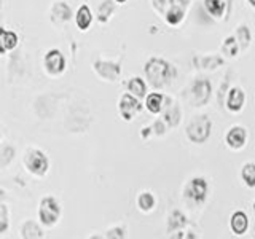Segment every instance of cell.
Masks as SVG:
<instances>
[{
  "instance_id": "obj_20",
  "label": "cell",
  "mask_w": 255,
  "mask_h": 239,
  "mask_svg": "<svg viewBox=\"0 0 255 239\" xmlns=\"http://www.w3.org/2000/svg\"><path fill=\"white\" fill-rule=\"evenodd\" d=\"M204 8L215 19H220L227 10L230 11L227 0H204Z\"/></svg>"
},
{
  "instance_id": "obj_3",
  "label": "cell",
  "mask_w": 255,
  "mask_h": 239,
  "mask_svg": "<svg viewBox=\"0 0 255 239\" xmlns=\"http://www.w3.org/2000/svg\"><path fill=\"white\" fill-rule=\"evenodd\" d=\"M211 131H212L211 118L207 115H196L187 124L185 134H187V139L191 143H198V145H201V143H204L207 139H209Z\"/></svg>"
},
{
  "instance_id": "obj_22",
  "label": "cell",
  "mask_w": 255,
  "mask_h": 239,
  "mask_svg": "<svg viewBox=\"0 0 255 239\" xmlns=\"http://www.w3.org/2000/svg\"><path fill=\"white\" fill-rule=\"evenodd\" d=\"M185 10H187V8L179 6V5H174V3H169V6H167V11L164 14L166 22L171 24V26H179V24L183 21V16H185Z\"/></svg>"
},
{
  "instance_id": "obj_15",
  "label": "cell",
  "mask_w": 255,
  "mask_h": 239,
  "mask_svg": "<svg viewBox=\"0 0 255 239\" xmlns=\"http://www.w3.org/2000/svg\"><path fill=\"white\" fill-rule=\"evenodd\" d=\"M19 37L14 30H8V29H2L0 30V51L2 54H5L6 51H13L16 46H18Z\"/></svg>"
},
{
  "instance_id": "obj_36",
  "label": "cell",
  "mask_w": 255,
  "mask_h": 239,
  "mask_svg": "<svg viewBox=\"0 0 255 239\" xmlns=\"http://www.w3.org/2000/svg\"><path fill=\"white\" fill-rule=\"evenodd\" d=\"M115 2H117V3H125L126 0H115Z\"/></svg>"
},
{
  "instance_id": "obj_33",
  "label": "cell",
  "mask_w": 255,
  "mask_h": 239,
  "mask_svg": "<svg viewBox=\"0 0 255 239\" xmlns=\"http://www.w3.org/2000/svg\"><path fill=\"white\" fill-rule=\"evenodd\" d=\"M166 5L169 6V0H151V6L155 8V10L159 13V14H166Z\"/></svg>"
},
{
  "instance_id": "obj_28",
  "label": "cell",
  "mask_w": 255,
  "mask_h": 239,
  "mask_svg": "<svg viewBox=\"0 0 255 239\" xmlns=\"http://www.w3.org/2000/svg\"><path fill=\"white\" fill-rule=\"evenodd\" d=\"M241 180L247 188H255V163H246L241 167Z\"/></svg>"
},
{
  "instance_id": "obj_2",
  "label": "cell",
  "mask_w": 255,
  "mask_h": 239,
  "mask_svg": "<svg viewBox=\"0 0 255 239\" xmlns=\"http://www.w3.org/2000/svg\"><path fill=\"white\" fill-rule=\"evenodd\" d=\"M24 167L35 177H43L50 171V159L40 148H27L22 158Z\"/></svg>"
},
{
  "instance_id": "obj_13",
  "label": "cell",
  "mask_w": 255,
  "mask_h": 239,
  "mask_svg": "<svg viewBox=\"0 0 255 239\" xmlns=\"http://www.w3.org/2000/svg\"><path fill=\"white\" fill-rule=\"evenodd\" d=\"M230 228H231V231H233V235H236V236L246 235L247 230H249V217H247V214L243 211H236V212L231 214Z\"/></svg>"
},
{
  "instance_id": "obj_19",
  "label": "cell",
  "mask_w": 255,
  "mask_h": 239,
  "mask_svg": "<svg viewBox=\"0 0 255 239\" xmlns=\"http://www.w3.org/2000/svg\"><path fill=\"white\" fill-rule=\"evenodd\" d=\"M40 225H42V223H40ZM40 225L35 220H26L21 225L19 236L26 238V239H40V238H43V230L40 228Z\"/></svg>"
},
{
  "instance_id": "obj_32",
  "label": "cell",
  "mask_w": 255,
  "mask_h": 239,
  "mask_svg": "<svg viewBox=\"0 0 255 239\" xmlns=\"http://www.w3.org/2000/svg\"><path fill=\"white\" fill-rule=\"evenodd\" d=\"M106 238H109V239H114V238L115 239H123V238H126V231L122 227L110 228V230L106 231Z\"/></svg>"
},
{
  "instance_id": "obj_8",
  "label": "cell",
  "mask_w": 255,
  "mask_h": 239,
  "mask_svg": "<svg viewBox=\"0 0 255 239\" xmlns=\"http://www.w3.org/2000/svg\"><path fill=\"white\" fill-rule=\"evenodd\" d=\"M191 102L195 104V107H203L206 106L207 102L211 99V94H212V85L209 80L206 78H196L193 85H191Z\"/></svg>"
},
{
  "instance_id": "obj_5",
  "label": "cell",
  "mask_w": 255,
  "mask_h": 239,
  "mask_svg": "<svg viewBox=\"0 0 255 239\" xmlns=\"http://www.w3.org/2000/svg\"><path fill=\"white\" fill-rule=\"evenodd\" d=\"M207 193H209V187H207V182L203 177L190 179L183 187V196H185L188 203H193L195 206L204 204L207 199Z\"/></svg>"
},
{
  "instance_id": "obj_23",
  "label": "cell",
  "mask_w": 255,
  "mask_h": 239,
  "mask_svg": "<svg viewBox=\"0 0 255 239\" xmlns=\"http://www.w3.org/2000/svg\"><path fill=\"white\" fill-rule=\"evenodd\" d=\"M128 91L142 101L143 98H147V83L140 77H132L128 80Z\"/></svg>"
},
{
  "instance_id": "obj_16",
  "label": "cell",
  "mask_w": 255,
  "mask_h": 239,
  "mask_svg": "<svg viewBox=\"0 0 255 239\" xmlns=\"http://www.w3.org/2000/svg\"><path fill=\"white\" fill-rule=\"evenodd\" d=\"M225 59L219 54H206V56H196L195 64L199 69H206V70H214L220 66H223Z\"/></svg>"
},
{
  "instance_id": "obj_11",
  "label": "cell",
  "mask_w": 255,
  "mask_h": 239,
  "mask_svg": "<svg viewBox=\"0 0 255 239\" xmlns=\"http://www.w3.org/2000/svg\"><path fill=\"white\" fill-rule=\"evenodd\" d=\"M225 106L228 112H233V114H238L241 112L246 106V93L243 88L239 86H233L230 88L228 93H227V101H225Z\"/></svg>"
},
{
  "instance_id": "obj_12",
  "label": "cell",
  "mask_w": 255,
  "mask_h": 239,
  "mask_svg": "<svg viewBox=\"0 0 255 239\" xmlns=\"http://www.w3.org/2000/svg\"><path fill=\"white\" fill-rule=\"evenodd\" d=\"M180 117H182L180 106L172 98L166 96L164 110H163V120H164L167 124H169V127H175V126L180 123Z\"/></svg>"
},
{
  "instance_id": "obj_9",
  "label": "cell",
  "mask_w": 255,
  "mask_h": 239,
  "mask_svg": "<svg viewBox=\"0 0 255 239\" xmlns=\"http://www.w3.org/2000/svg\"><path fill=\"white\" fill-rule=\"evenodd\" d=\"M43 66H45V70L48 75L51 77H58L61 74H64V70H66V58H64V54L61 50H50L46 51L45 58H43Z\"/></svg>"
},
{
  "instance_id": "obj_7",
  "label": "cell",
  "mask_w": 255,
  "mask_h": 239,
  "mask_svg": "<svg viewBox=\"0 0 255 239\" xmlns=\"http://www.w3.org/2000/svg\"><path fill=\"white\" fill-rule=\"evenodd\" d=\"M142 110L140 99L131 93H125L118 101V112L125 121H132L134 117Z\"/></svg>"
},
{
  "instance_id": "obj_4",
  "label": "cell",
  "mask_w": 255,
  "mask_h": 239,
  "mask_svg": "<svg viewBox=\"0 0 255 239\" xmlns=\"http://www.w3.org/2000/svg\"><path fill=\"white\" fill-rule=\"evenodd\" d=\"M61 219V204L54 196H45L38 206V222L51 228Z\"/></svg>"
},
{
  "instance_id": "obj_24",
  "label": "cell",
  "mask_w": 255,
  "mask_h": 239,
  "mask_svg": "<svg viewBox=\"0 0 255 239\" xmlns=\"http://www.w3.org/2000/svg\"><path fill=\"white\" fill-rule=\"evenodd\" d=\"M115 0H104V2H101V5L98 6V14H96V18H98L99 22L106 24L110 21L112 14L115 13Z\"/></svg>"
},
{
  "instance_id": "obj_29",
  "label": "cell",
  "mask_w": 255,
  "mask_h": 239,
  "mask_svg": "<svg viewBox=\"0 0 255 239\" xmlns=\"http://www.w3.org/2000/svg\"><path fill=\"white\" fill-rule=\"evenodd\" d=\"M13 158H14V147L8 145V143H3L2 150H0V166L6 167Z\"/></svg>"
},
{
  "instance_id": "obj_27",
  "label": "cell",
  "mask_w": 255,
  "mask_h": 239,
  "mask_svg": "<svg viewBox=\"0 0 255 239\" xmlns=\"http://www.w3.org/2000/svg\"><path fill=\"white\" fill-rule=\"evenodd\" d=\"M235 37L239 42V46H241V50H247L251 45V40H252V34H251V29L246 26V24H239L235 30Z\"/></svg>"
},
{
  "instance_id": "obj_18",
  "label": "cell",
  "mask_w": 255,
  "mask_h": 239,
  "mask_svg": "<svg viewBox=\"0 0 255 239\" xmlns=\"http://www.w3.org/2000/svg\"><path fill=\"white\" fill-rule=\"evenodd\" d=\"M164 101H166V96L161 94V93H150L147 94L145 98V107L150 114L153 115H158L161 114L164 110Z\"/></svg>"
},
{
  "instance_id": "obj_17",
  "label": "cell",
  "mask_w": 255,
  "mask_h": 239,
  "mask_svg": "<svg viewBox=\"0 0 255 239\" xmlns=\"http://www.w3.org/2000/svg\"><path fill=\"white\" fill-rule=\"evenodd\" d=\"M93 13H91V8L88 6L86 3L83 5H80V8L77 10V14H75V24H77V27L85 32L90 29L91 26V22H93Z\"/></svg>"
},
{
  "instance_id": "obj_26",
  "label": "cell",
  "mask_w": 255,
  "mask_h": 239,
  "mask_svg": "<svg viewBox=\"0 0 255 239\" xmlns=\"http://www.w3.org/2000/svg\"><path fill=\"white\" fill-rule=\"evenodd\" d=\"M241 51V46H239V42L236 40L235 35H230L223 40L222 43V54H225L227 58H236L238 53Z\"/></svg>"
},
{
  "instance_id": "obj_21",
  "label": "cell",
  "mask_w": 255,
  "mask_h": 239,
  "mask_svg": "<svg viewBox=\"0 0 255 239\" xmlns=\"http://www.w3.org/2000/svg\"><path fill=\"white\" fill-rule=\"evenodd\" d=\"M188 223V219L187 215L183 214L182 211L175 209L169 214V217H167V231L169 233H174V231H180L183 227H185Z\"/></svg>"
},
{
  "instance_id": "obj_31",
  "label": "cell",
  "mask_w": 255,
  "mask_h": 239,
  "mask_svg": "<svg viewBox=\"0 0 255 239\" xmlns=\"http://www.w3.org/2000/svg\"><path fill=\"white\" fill-rule=\"evenodd\" d=\"M8 228V207L5 204L0 206V235H3Z\"/></svg>"
},
{
  "instance_id": "obj_35",
  "label": "cell",
  "mask_w": 255,
  "mask_h": 239,
  "mask_svg": "<svg viewBox=\"0 0 255 239\" xmlns=\"http://www.w3.org/2000/svg\"><path fill=\"white\" fill-rule=\"evenodd\" d=\"M228 2V8H230V11H231V3H233V0H227Z\"/></svg>"
},
{
  "instance_id": "obj_1",
  "label": "cell",
  "mask_w": 255,
  "mask_h": 239,
  "mask_svg": "<svg viewBox=\"0 0 255 239\" xmlns=\"http://www.w3.org/2000/svg\"><path fill=\"white\" fill-rule=\"evenodd\" d=\"M143 74L151 88H164L177 77V69L163 58H150L143 66Z\"/></svg>"
},
{
  "instance_id": "obj_37",
  "label": "cell",
  "mask_w": 255,
  "mask_h": 239,
  "mask_svg": "<svg viewBox=\"0 0 255 239\" xmlns=\"http://www.w3.org/2000/svg\"><path fill=\"white\" fill-rule=\"evenodd\" d=\"M254 214H255V201H254Z\"/></svg>"
},
{
  "instance_id": "obj_10",
  "label": "cell",
  "mask_w": 255,
  "mask_h": 239,
  "mask_svg": "<svg viewBox=\"0 0 255 239\" xmlns=\"http://www.w3.org/2000/svg\"><path fill=\"white\" fill-rule=\"evenodd\" d=\"M247 142V129L244 126L235 124L231 126L225 134V143L231 150H241Z\"/></svg>"
},
{
  "instance_id": "obj_25",
  "label": "cell",
  "mask_w": 255,
  "mask_h": 239,
  "mask_svg": "<svg viewBox=\"0 0 255 239\" xmlns=\"http://www.w3.org/2000/svg\"><path fill=\"white\" fill-rule=\"evenodd\" d=\"M156 206V198L151 191H140L137 196V207L142 212H151Z\"/></svg>"
},
{
  "instance_id": "obj_34",
  "label": "cell",
  "mask_w": 255,
  "mask_h": 239,
  "mask_svg": "<svg viewBox=\"0 0 255 239\" xmlns=\"http://www.w3.org/2000/svg\"><path fill=\"white\" fill-rule=\"evenodd\" d=\"M247 2L251 3V6H252V8H255V0H247Z\"/></svg>"
},
{
  "instance_id": "obj_14",
  "label": "cell",
  "mask_w": 255,
  "mask_h": 239,
  "mask_svg": "<svg viewBox=\"0 0 255 239\" xmlns=\"http://www.w3.org/2000/svg\"><path fill=\"white\" fill-rule=\"evenodd\" d=\"M50 18L54 24H64L72 19V10L66 2H54L51 5Z\"/></svg>"
},
{
  "instance_id": "obj_30",
  "label": "cell",
  "mask_w": 255,
  "mask_h": 239,
  "mask_svg": "<svg viewBox=\"0 0 255 239\" xmlns=\"http://www.w3.org/2000/svg\"><path fill=\"white\" fill-rule=\"evenodd\" d=\"M151 129H153L155 135H159V137H161V135H164L167 132V129H169V124H167L163 118H158L153 121V124H151Z\"/></svg>"
},
{
  "instance_id": "obj_6",
  "label": "cell",
  "mask_w": 255,
  "mask_h": 239,
  "mask_svg": "<svg viewBox=\"0 0 255 239\" xmlns=\"http://www.w3.org/2000/svg\"><path fill=\"white\" fill-rule=\"evenodd\" d=\"M93 70L101 80L109 82V83L118 82L120 77H122V66H120L118 62H114V61H102V59L94 61Z\"/></svg>"
}]
</instances>
